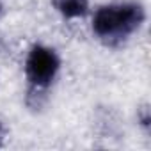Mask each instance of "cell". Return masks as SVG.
Returning a JSON list of instances; mask_svg holds the SVG:
<instances>
[{"label":"cell","mask_w":151,"mask_h":151,"mask_svg":"<svg viewBox=\"0 0 151 151\" xmlns=\"http://www.w3.org/2000/svg\"><path fill=\"white\" fill-rule=\"evenodd\" d=\"M87 20L98 43L107 48H119L142 30L147 11L140 0H112L93 7Z\"/></svg>","instance_id":"6da1fadb"},{"label":"cell","mask_w":151,"mask_h":151,"mask_svg":"<svg viewBox=\"0 0 151 151\" xmlns=\"http://www.w3.org/2000/svg\"><path fill=\"white\" fill-rule=\"evenodd\" d=\"M50 6L64 22L87 20L93 11L91 0H50Z\"/></svg>","instance_id":"3957f363"},{"label":"cell","mask_w":151,"mask_h":151,"mask_svg":"<svg viewBox=\"0 0 151 151\" xmlns=\"http://www.w3.org/2000/svg\"><path fill=\"white\" fill-rule=\"evenodd\" d=\"M4 139H6V126H4L2 121H0V146L4 144Z\"/></svg>","instance_id":"277c9868"},{"label":"cell","mask_w":151,"mask_h":151,"mask_svg":"<svg viewBox=\"0 0 151 151\" xmlns=\"http://www.w3.org/2000/svg\"><path fill=\"white\" fill-rule=\"evenodd\" d=\"M60 71L62 57L59 50L46 43H32L27 48L22 64L27 101L39 103V100L45 98L57 84Z\"/></svg>","instance_id":"7a4b0ae2"},{"label":"cell","mask_w":151,"mask_h":151,"mask_svg":"<svg viewBox=\"0 0 151 151\" xmlns=\"http://www.w3.org/2000/svg\"><path fill=\"white\" fill-rule=\"evenodd\" d=\"M4 14V0H0V18Z\"/></svg>","instance_id":"5b68a950"}]
</instances>
